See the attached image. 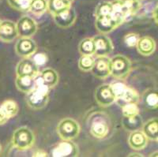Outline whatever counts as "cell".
<instances>
[{
  "label": "cell",
  "instance_id": "cell-1",
  "mask_svg": "<svg viewBox=\"0 0 158 157\" xmlns=\"http://www.w3.org/2000/svg\"><path fill=\"white\" fill-rule=\"evenodd\" d=\"M34 88L26 93L25 101L30 108L33 110H41L44 108L48 103L51 89L44 84L40 75V72L34 77Z\"/></svg>",
  "mask_w": 158,
  "mask_h": 157
},
{
  "label": "cell",
  "instance_id": "cell-2",
  "mask_svg": "<svg viewBox=\"0 0 158 157\" xmlns=\"http://www.w3.org/2000/svg\"><path fill=\"white\" fill-rule=\"evenodd\" d=\"M88 126L92 136L97 139H104L110 134L111 121L106 113L95 111L89 117Z\"/></svg>",
  "mask_w": 158,
  "mask_h": 157
},
{
  "label": "cell",
  "instance_id": "cell-3",
  "mask_svg": "<svg viewBox=\"0 0 158 157\" xmlns=\"http://www.w3.org/2000/svg\"><path fill=\"white\" fill-rule=\"evenodd\" d=\"M13 146L21 151L32 148L35 143V135L32 130L26 126H22L15 130L11 140Z\"/></svg>",
  "mask_w": 158,
  "mask_h": 157
},
{
  "label": "cell",
  "instance_id": "cell-4",
  "mask_svg": "<svg viewBox=\"0 0 158 157\" xmlns=\"http://www.w3.org/2000/svg\"><path fill=\"white\" fill-rule=\"evenodd\" d=\"M131 70V63L129 59L122 55H117L110 59V75L115 78L125 79Z\"/></svg>",
  "mask_w": 158,
  "mask_h": 157
},
{
  "label": "cell",
  "instance_id": "cell-5",
  "mask_svg": "<svg viewBox=\"0 0 158 157\" xmlns=\"http://www.w3.org/2000/svg\"><path fill=\"white\" fill-rule=\"evenodd\" d=\"M80 126L76 120L70 118H63L57 126V134L59 138L65 141L75 139L80 133Z\"/></svg>",
  "mask_w": 158,
  "mask_h": 157
},
{
  "label": "cell",
  "instance_id": "cell-6",
  "mask_svg": "<svg viewBox=\"0 0 158 157\" xmlns=\"http://www.w3.org/2000/svg\"><path fill=\"white\" fill-rule=\"evenodd\" d=\"M94 97L97 104L102 107H107L115 103L116 97L110 84H103L97 88Z\"/></svg>",
  "mask_w": 158,
  "mask_h": 157
},
{
  "label": "cell",
  "instance_id": "cell-7",
  "mask_svg": "<svg viewBox=\"0 0 158 157\" xmlns=\"http://www.w3.org/2000/svg\"><path fill=\"white\" fill-rule=\"evenodd\" d=\"M78 155V148L72 141H65L59 143L52 148L51 155L53 157H75Z\"/></svg>",
  "mask_w": 158,
  "mask_h": 157
},
{
  "label": "cell",
  "instance_id": "cell-8",
  "mask_svg": "<svg viewBox=\"0 0 158 157\" xmlns=\"http://www.w3.org/2000/svg\"><path fill=\"white\" fill-rule=\"evenodd\" d=\"M18 35L20 37L30 38L37 31V24L29 16H23L16 24Z\"/></svg>",
  "mask_w": 158,
  "mask_h": 157
},
{
  "label": "cell",
  "instance_id": "cell-9",
  "mask_svg": "<svg viewBox=\"0 0 158 157\" xmlns=\"http://www.w3.org/2000/svg\"><path fill=\"white\" fill-rule=\"evenodd\" d=\"M95 45V55L97 57L99 56H108L112 52L114 49L113 44L111 39L105 34H101L95 36L94 38Z\"/></svg>",
  "mask_w": 158,
  "mask_h": 157
},
{
  "label": "cell",
  "instance_id": "cell-10",
  "mask_svg": "<svg viewBox=\"0 0 158 157\" xmlns=\"http://www.w3.org/2000/svg\"><path fill=\"white\" fill-rule=\"evenodd\" d=\"M37 50V46L34 40L30 38L21 37L15 44L17 55L22 58H29Z\"/></svg>",
  "mask_w": 158,
  "mask_h": 157
},
{
  "label": "cell",
  "instance_id": "cell-11",
  "mask_svg": "<svg viewBox=\"0 0 158 157\" xmlns=\"http://www.w3.org/2000/svg\"><path fill=\"white\" fill-rule=\"evenodd\" d=\"M52 16L56 25L63 29H67L74 25L77 19L75 10L71 6Z\"/></svg>",
  "mask_w": 158,
  "mask_h": 157
},
{
  "label": "cell",
  "instance_id": "cell-12",
  "mask_svg": "<svg viewBox=\"0 0 158 157\" xmlns=\"http://www.w3.org/2000/svg\"><path fill=\"white\" fill-rule=\"evenodd\" d=\"M92 73L97 78L104 79L110 75V58L108 56H99L91 70Z\"/></svg>",
  "mask_w": 158,
  "mask_h": 157
},
{
  "label": "cell",
  "instance_id": "cell-13",
  "mask_svg": "<svg viewBox=\"0 0 158 157\" xmlns=\"http://www.w3.org/2000/svg\"><path fill=\"white\" fill-rule=\"evenodd\" d=\"M39 72V67L30 58H24L16 66L17 76H30L34 77Z\"/></svg>",
  "mask_w": 158,
  "mask_h": 157
},
{
  "label": "cell",
  "instance_id": "cell-14",
  "mask_svg": "<svg viewBox=\"0 0 158 157\" xmlns=\"http://www.w3.org/2000/svg\"><path fill=\"white\" fill-rule=\"evenodd\" d=\"M16 24L15 22L5 20L0 24V40L6 43L12 42L18 36Z\"/></svg>",
  "mask_w": 158,
  "mask_h": 157
},
{
  "label": "cell",
  "instance_id": "cell-15",
  "mask_svg": "<svg viewBox=\"0 0 158 157\" xmlns=\"http://www.w3.org/2000/svg\"><path fill=\"white\" fill-rule=\"evenodd\" d=\"M95 26L97 30L101 34H108L112 32L119 25L115 22L111 15L96 18Z\"/></svg>",
  "mask_w": 158,
  "mask_h": 157
},
{
  "label": "cell",
  "instance_id": "cell-16",
  "mask_svg": "<svg viewBox=\"0 0 158 157\" xmlns=\"http://www.w3.org/2000/svg\"><path fill=\"white\" fill-rule=\"evenodd\" d=\"M137 51L143 56H149L156 50V42L150 36H143L139 38L136 45Z\"/></svg>",
  "mask_w": 158,
  "mask_h": 157
},
{
  "label": "cell",
  "instance_id": "cell-17",
  "mask_svg": "<svg viewBox=\"0 0 158 157\" xmlns=\"http://www.w3.org/2000/svg\"><path fill=\"white\" fill-rule=\"evenodd\" d=\"M128 143L132 149L142 150L146 148L148 143V138L142 131L135 130L131 132L128 138Z\"/></svg>",
  "mask_w": 158,
  "mask_h": 157
},
{
  "label": "cell",
  "instance_id": "cell-18",
  "mask_svg": "<svg viewBox=\"0 0 158 157\" xmlns=\"http://www.w3.org/2000/svg\"><path fill=\"white\" fill-rule=\"evenodd\" d=\"M142 132L148 139L153 141H158V121L156 118L149 120L142 125Z\"/></svg>",
  "mask_w": 158,
  "mask_h": 157
},
{
  "label": "cell",
  "instance_id": "cell-19",
  "mask_svg": "<svg viewBox=\"0 0 158 157\" xmlns=\"http://www.w3.org/2000/svg\"><path fill=\"white\" fill-rule=\"evenodd\" d=\"M40 75L45 85L50 89L56 87L59 83V73L52 68H45L40 72Z\"/></svg>",
  "mask_w": 158,
  "mask_h": 157
},
{
  "label": "cell",
  "instance_id": "cell-20",
  "mask_svg": "<svg viewBox=\"0 0 158 157\" xmlns=\"http://www.w3.org/2000/svg\"><path fill=\"white\" fill-rule=\"evenodd\" d=\"M16 87L20 92L28 93L34 88V77L30 76H17L15 80Z\"/></svg>",
  "mask_w": 158,
  "mask_h": 157
},
{
  "label": "cell",
  "instance_id": "cell-21",
  "mask_svg": "<svg viewBox=\"0 0 158 157\" xmlns=\"http://www.w3.org/2000/svg\"><path fill=\"white\" fill-rule=\"evenodd\" d=\"M139 98L140 97H139L138 92L132 88L127 86L121 98L115 100V103H117L120 107H122L126 104H138V102L139 101Z\"/></svg>",
  "mask_w": 158,
  "mask_h": 157
},
{
  "label": "cell",
  "instance_id": "cell-22",
  "mask_svg": "<svg viewBox=\"0 0 158 157\" xmlns=\"http://www.w3.org/2000/svg\"><path fill=\"white\" fill-rule=\"evenodd\" d=\"M122 124L123 128L126 129L127 130L133 132L135 130H139V129L142 128L143 122H142V118L140 114H138L134 117H131V118L123 117Z\"/></svg>",
  "mask_w": 158,
  "mask_h": 157
},
{
  "label": "cell",
  "instance_id": "cell-23",
  "mask_svg": "<svg viewBox=\"0 0 158 157\" xmlns=\"http://www.w3.org/2000/svg\"><path fill=\"white\" fill-rule=\"evenodd\" d=\"M144 105L149 109H156L158 106V94L156 89H148L142 95Z\"/></svg>",
  "mask_w": 158,
  "mask_h": 157
},
{
  "label": "cell",
  "instance_id": "cell-24",
  "mask_svg": "<svg viewBox=\"0 0 158 157\" xmlns=\"http://www.w3.org/2000/svg\"><path fill=\"white\" fill-rule=\"evenodd\" d=\"M71 4L72 3L67 2L65 0H48V10L52 15H54L70 7Z\"/></svg>",
  "mask_w": 158,
  "mask_h": 157
},
{
  "label": "cell",
  "instance_id": "cell-25",
  "mask_svg": "<svg viewBox=\"0 0 158 157\" xmlns=\"http://www.w3.org/2000/svg\"><path fill=\"white\" fill-rule=\"evenodd\" d=\"M78 51L81 56H94L95 53V45L93 38L82 39L78 45Z\"/></svg>",
  "mask_w": 158,
  "mask_h": 157
},
{
  "label": "cell",
  "instance_id": "cell-26",
  "mask_svg": "<svg viewBox=\"0 0 158 157\" xmlns=\"http://www.w3.org/2000/svg\"><path fill=\"white\" fill-rule=\"evenodd\" d=\"M113 10V6L111 1H103L97 6L94 12L96 18L111 15Z\"/></svg>",
  "mask_w": 158,
  "mask_h": 157
},
{
  "label": "cell",
  "instance_id": "cell-27",
  "mask_svg": "<svg viewBox=\"0 0 158 157\" xmlns=\"http://www.w3.org/2000/svg\"><path fill=\"white\" fill-rule=\"evenodd\" d=\"M48 10V1L47 0H32L30 6H29V10L33 14L42 15L46 12Z\"/></svg>",
  "mask_w": 158,
  "mask_h": 157
},
{
  "label": "cell",
  "instance_id": "cell-28",
  "mask_svg": "<svg viewBox=\"0 0 158 157\" xmlns=\"http://www.w3.org/2000/svg\"><path fill=\"white\" fill-rule=\"evenodd\" d=\"M0 106L4 109V111L6 112L10 118H14L15 116H16L18 114V111H19L18 104L15 100H6L2 102V104Z\"/></svg>",
  "mask_w": 158,
  "mask_h": 157
},
{
  "label": "cell",
  "instance_id": "cell-29",
  "mask_svg": "<svg viewBox=\"0 0 158 157\" xmlns=\"http://www.w3.org/2000/svg\"><path fill=\"white\" fill-rule=\"evenodd\" d=\"M122 1L127 10L128 15L131 19L139 11L141 6L140 0H122Z\"/></svg>",
  "mask_w": 158,
  "mask_h": 157
},
{
  "label": "cell",
  "instance_id": "cell-30",
  "mask_svg": "<svg viewBox=\"0 0 158 157\" xmlns=\"http://www.w3.org/2000/svg\"><path fill=\"white\" fill-rule=\"evenodd\" d=\"M95 59L93 56H81L78 60V67L81 71H91L94 66Z\"/></svg>",
  "mask_w": 158,
  "mask_h": 157
},
{
  "label": "cell",
  "instance_id": "cell-31",
  "mask_svg": "<svg viewBox=\"0 0 158 157\" xmlns=\"http://www.w3.org/2000/svg\"><path fill=\"white\" fill-rule=\"evenodd\" d=\"M32 0H7L8 3L13 9L21 12H28L29 10Z\"/></svg>",
  "mask_w": 158,
  "mask_h": 157
},
{
  "label": "cell",
  "instance_id": "cell-32",
  "mask_svg": "<svg viewBox=\"0 0 158 157\" xmlns=\"http://www.w3.org/2000/svg\"><path fill=\"white\" fill-rule=\"evenodd\" d=\"M121 107L123 117L131 118L139 114V108L137 104H126Z\"/></svg>",
  "mask_w": 158,
  "mask_h": 157
},
{
  "label": "cell",
  "instance_id": "cell-33",
  "mask_svg": "<svg viewBox=\"0 0 158 157\" xmlns=\"http://www.w3.org/2000/svg\"><path fill=\"white\" fill-rule=\"evenodd\" d=\"M110 85H111L112 90L115 93L116 100L121 98V97H122L125 90H126L127 87V85H126L124 83L121 82V81H115V82H112Z\"/></svg>",
  "mask_w": 158,
  "mask_h": 157
},
{
  "label": "cell",
  "instance_id": "cell-34",
  "mask_svg": "<svg viewBox=\"0 0 158 157\" xmlns=\"http://www.w3.org/2000/svg\"><path fill=\"white\" fill-rule=\"evenodd\" d=\"M139 38L140 37H139V36L137 33L131 32V33L127 34L126 36H124V43L128 48H135V47H136Z\"/></svg>",
  "mask_w": 158,
  "mask_h": 157
},
{
  "label": "cell",
  "instance_id": "cell-35",
  "mask_svg": "<svg viewBox=\"0 0 158 157\" xmlns=\"http://www.w3.org/2000/svg\"><path fill=\"white\" fill-rule=\"evenodd\" d=\"M32 60L34 62V63L38 67H40V66H44L47 63L48 58L46 54L42 53V52H40V53L35 52L32 56Z\"/></svg>",
  "mask_w": 158,
  "mask_h": 157
},
{
  "label": "cell",
  "instance_id": "cell-36",
  "mask_svg": "<svg viewBox=\"0 0 158 157\" xmlns=\"http://www.w3.org/2000/svg\"><path fill=\"white\" fill-rule=\"evenodd\" d=\"M9 119L10 117L8 116V114L4 111V109L0 106V126H2L6 123L9 121Z\"/></svg>",
  "mask_w": 158,
  "mask_h": 157
},
{
  "label": "cell",
  "instance_id": "cell-37",
  "mask_svg": "<svg viewBox=\"0 0 158 157\" xmlns=\"http://www.w3.org/2000/svg\"><path fill=\"white\" fill-rule=\"evenodd\" d=\"M48 154L47 152H44V150H41V149H39L37 150V151H36V152L33 153V155H32V156H34V157H44V156H47Z\"/></svg>",
  "mask_w": 158,
  "mask_h": 157
},
{
  "label": "cell",
  "instance_id": "cell-38",
  "mask_svg": "<svg viewBox=\"0 0 158 157\" xmlns=\"http://www.w3.org/2000/svg\"><path fill=\"white\" fill-rule=\"evenodd\" d=\"M131 155H137V156H141V154H138V153H134V154H131Z\"/></svg>",
  "mask_w": 158,
  "mask_h": 157
},
{
  "label": "cell",
  "instance_id": "cell-39",
  "mask_svg": "<svg viewBox=\"0 0 158 157\" xmlns=\"http://www.w3.org/2000/svg\"><path fill=\"white\" fill-rule=\"evenodd\" d=\"M65 1H67V2H70V3H72V2H74V0H65Z\"/></svg>",
  "mask_w": 158,
  "mask_h": 157
},
{
  "label": "cell",
  "instance_id": "cell-40",
  "mask_svg": "<svg viewBox=\"0 0 158 157\" xmlns=\"http://www.w3.org/2000/svg\"><path fill=\"white\" fill-rule=\"evenodd\" d=\"M1 152H2V147L0 145V153H1Z\"/></svg>",
  "mask_w": 158,
  "mask_h": 157
},
{
  "label": "cell",
  "instance_id": "cell-41",
  "mask_svg": "<svg viewBox=\"0 0 158 157\" xmlns=\"http://www.w3.org/2000/svg\"><path fill=\"white\" fill-rule=\"evenodd\" d=\"M1 22H2V21H1V20H0V24H1Z\"/></svg>",
  "mask_w": 158,
  "mask_h": 157
}]
</instances>
